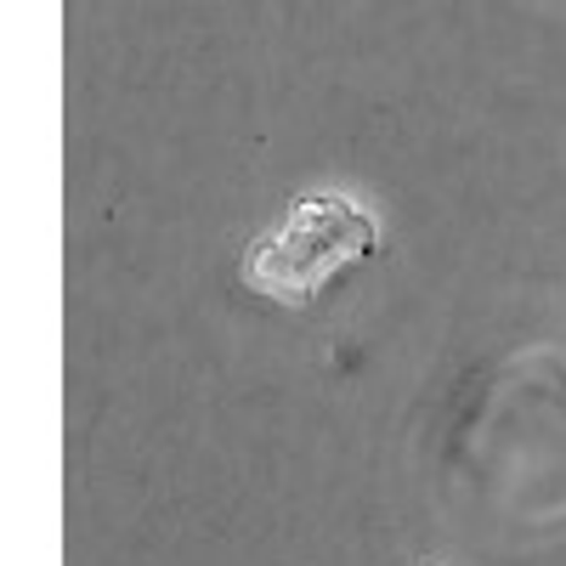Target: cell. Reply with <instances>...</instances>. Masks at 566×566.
I'll return each instance as SVG.
<instances>
[{"label": "cell", "instance_id": "6da1fadb", "mask_svg": "<svg viewBox=\"0 0 566 566\" xmlns=\"http://www.w3.org/2000/svg\"><path fill=\"white\" fill-rule=\"evenodd\" d=\"M374 255V221L335 193H312L283 216L272 232H261L244 277L250 290L277 306H306L317 301L346 266Z\"/></svg>", "mask_w": 566, "mask_h": 566}]
</instances>
